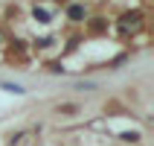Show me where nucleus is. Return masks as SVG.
Instances as JSON below:
<instances>
[{
    "label": "nucleus",
    "instance_id": "nucleus-1",
    "mask_svg": "<svg viewBox=\"0 0 154 146\" xmlns=\"http://www.w3.org/2000/svg\"><path fill=\"white\" fill-rule=\"evenodd\" d=\"M140 18H143L140 12H131V15H125V18L119 21V29H122V32H131V29H137V26H140Z\"/></svg>",
    "mask_w": 154,
    "mask_h": 146
},
{
    "label": "nucleus",
    "instance_id": "nucleus-3",
    "mask_svg": "<svg viewBox=\"0 0 154 146\" xmlns=\"http://www.w3.org/2000/svg\"><path fill=\"white\" fill-rule=\"evenodd\" d=\"M35 21H41V24H47V21H50V15H47L44 9H35Z\"/></svg>",
    "mask_w": 154,
    "mask_h": 146
},
{
    "label": "nucleus",
    "instance_id": "nucleus-2",
    "mask_svg": "<svg viewBox=\"0 0 154 146\" xmlns=\"http://www.w3.org/2000/svg\"><path fill=\"white\" fill-rule=\"evenodd\" d=\"M70 18L73 21H82L85 18V6H70Z\"/></svg>",
    "mask_w": 154,
    "mask_h": 146
}]
</instances>
